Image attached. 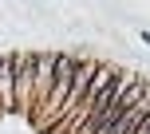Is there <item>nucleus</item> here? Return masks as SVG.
<instances>
[{
	"label": "nucleus",
	"instance_id": "obj_1",
	"mask_svg": "<svg viewBox=\"0 0 150 134\" xmlns=\"http://www.w3.org/2000/svg\"><path fill=\"white\" fill-rule=\"evenodd\" d=\"M79 67H83L79 55H55V79H52V91H47L44 106L32 114L40 130H55V122H59V114H63V103H67V95H71V83H75V75H79Z\"/></svg>",
	"mask_w": 150,
	"mask_h": 134
},
{
	"label": "nucleus",
	"instance_id": "obj_2",
	"mask_svg": "<svg viewBox=\"0 0 150 134\" xmlns=\"http://www.w3.org/2000/svg\"><path fill=\"white\" fill-rule=\"evenodd\" d=\"M52 79H55V51H36V59H32V114L44 106Z\"/></svg>",
	"mask_w": 150,
	"mask_h": 134
},
{
	"label": "nucleus",
	"instance_id": "obj_3",
	"mask_svg": "<svg viewBox=\"0 0 150 134\" xmlns=\"http://www.w3.org/2000/svg\"><path fill=\"white\" fill-rule=\"evenodd\" d=\"M16 111V51L0 55V114Z\"/></svg>",
	"mask_w": 150,
	"mask_h": 134
},
{
	"label": "nucleus",
	"instance_id": "obj_4",
	"mask_svg": "<svg viewBox=\"0 0 150 134\" xmlns=\"http://www.w3.org/2000/svg\"><path fill=\"white\" fill-rule=\"evenodd\" d=\"M146 114H150V87H146V95L138 99V103L130 106V111L122 114L119 122H111V126H107V130H99V134H134V126L146 118Z\"/></svg>",
	"mask_w": 150,
	"mask_h": 134
},
{
	"label": "nucleus",
	"instance_id": "obj_5",
	"mask_svg": "<svg viewBox=\"0 0 150 134\" xmlns=\"http://www.w3.org/2000/svg\"><path fill=\"white\" fill-rule=\"evenodd\" d=\"M142 44H150V32H142Z\"/></svg>",
	"mask_w": 150,
	"mask_h": 134
}]
</instances>
